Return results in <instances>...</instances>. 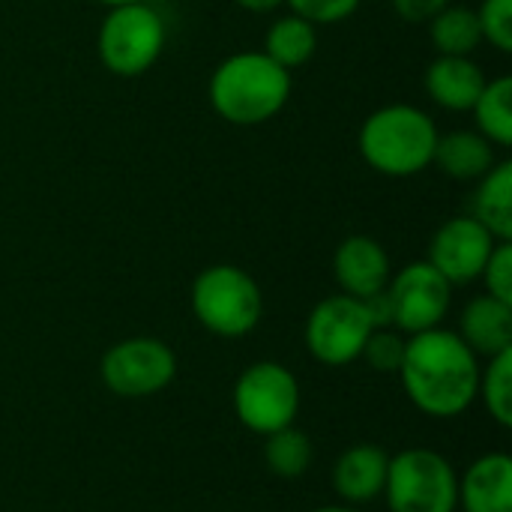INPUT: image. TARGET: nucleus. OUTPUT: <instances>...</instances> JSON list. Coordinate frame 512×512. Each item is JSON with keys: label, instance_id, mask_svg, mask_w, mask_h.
<instances>
[{"label": "nucleus", "instance_id": "nucleus-1", "mask_svg": "<svg viewBox=\"0 0 512 512\" xmlns=\"http://www.w3.org/2000/svg\"><path fill=\"white\" fill-rule=\"evenodd\" d=\"M396 375L420 414L450 420L477 402L480 357L456 330L432 327L405 339V357Z\"/></svg>", "mask_w": 512, "mask_h": 512}, {"label": "nucleus", "instance_id": "nucleus-2", "mask_svg": "<svg viewBox=\"0 0 512 512\" xmlns=\"http://www.w3.org/2000/svg\"><path fill=\"white\" fill-rule=\"evenodd\" d=\"M291 99V72L264 51L225 57L210 75V105L231 126H261Z\"/></svg>", "mask_w": 512, "mask_h": 512}, {"label": "nucleus", "instance_id": "nucleus-3", "mask_svg": "<svg viewBox=\"0 0 512 512\" xmlns=\"http://www.w3.org/2000/svg\"><path fill=\"white\" fill-rule=\"evenodd\" d=\"M438 144L435 120L417 105H384L372 111L357 135L363 162L384 177H414L432 165Z\"/></svg>", "mask_w": 512, "mask_h": 512}, {"label": "nucleus", "instance_id": "nucleus-4", "mask_svg": "<svg viewBox=\"0 0 512 512\" xmlns=\"http://www.w3.org/2000/svg\"><path fill=\"white\" fill-rule=\"evenodd\" d=\"M195 321L222 339L249 336L264 312L258 282L237 264H213L201 270L189 291Z\"/></svg>", "mask_w": 512, "mask_h": 512}, {"label": "nucleus", "instance_id": "nucleus-5", "mask_svg": "<svg viewBox=\"0 0 512 512\" xmlns=\"http://www.w3.org/2000/svg\"><path fill=\"white\" fill-rule=\"evenodd\" d=\"M390 512H456L459 474L453 462L429 447L390 456L384 495Z\"/></svg>", "mask_w": 512, "mask_h": 512}, {"label": "nucleus", "instance_id": "nucleus-6", "mask_svg": "<svg viewBox=\"0 0 512 512\" xmlns=\"http://www.w3.org/2000/svg\"><path fill=\"white\" fill-rule=\"evenodd\" d=\"M165 39V18L150 3H126L111 6L102 18L96 51L108 72L120 78H138L162 57Z\"/></svg>", "mask_w": 512, "mask_h": 512}, {"label": "nucleus", "instance_id": "nucleus-7", "mask_svg": "<svg viewBox=\"0 0 512 512\" xmlns=\"http://www.w3.org/2000/svg\"><path fill=\"white\" fill-rule=\"evenodd\" d=\"M234 414L243 429L261 438L294 426L300 414V384L294 372L273 360L246 366L234 381Z\"/></svg>", "mask_w": 512, "mask_h": 512}, {"label": "nucleus", "instance_id": "nucleus-8", "mask_svg": "<svg viewBox=\"0 0 512 512\" xmlns=\"http://www.w3.org/2000/svg\"><path fill=\"white\" fill-rule=\"evenodd\" d=\"M369 333H372V321L366 315L363 300L339 291L312 306L303 339H306V351L312 354V360H318L321 366L339 369V366H351L360 360Z\"/></svg>", "mask_w": 512, "mask_h": 512}, {"label": "nucleus", "instance_id": "nucleus-9", "mask_svg": "<svg viewBox=\"0 0 512 512\" xmlns=\"http://www.w3.org/2000/svg\"><path fill=\"white\" fill-rule=\"evenodd\" d=\"M102 384L120 399H147L162 393L177 375L174 351L153 336H132L111 345L99 363Z\"/></svg>", "mask_w": 512, "mask_h": 512}, {"label": "nucleus", "instance_id": "nucleus-10", "mask_svg": "<svg viewBox=\"0 0 512 512\" xmlns=\"http://www.w3.org/2000/svg\"><path fill=\"white\" fill-rule=\"evenodd\" d=\"M387 297L393 306V327L414 336L441 327L453 303V285L429 261H411L390 276Z\"/></svg>", "mask_w": 512, "mask_h": 512}, {"label": "nucleus", "instance_id": "nucleus-11", "mask_svg": "<svg viewBox=\"0 0 512 512\" xmlns=\"http://www.w3.org/2000/svg\"><path fill=\"white\" fill-rule=\"evenodd\" d=\"M501 240L480 225L471 213L468 216H453L447 219L429 243V264L456 288V285H471L483 276V267L492 255V249Z\"/></svg>", "mask_w": 512, "mask_h": 512}, {"label": "nucleus", "instance_id": "nucleus-12", "mask_svg": "<svg viewBox=\"0 0 512 512\" xmlns=\"http://www.w3.org/2000/svg\"><path fill=\"white\" fill-rule=\"evenodd\" d=\"M333 276H336V285L342 288V294L366 300L387 288V282L393 276L390 255L369 234L345 237L333 255Z\"/></svg>", "mask_w": 512, "mask_h": 512}, {"label": "nucleus", "instance_id": "nucleus-13", "mask_svg": "<svg viewBox=\"0 0 512 512\" xmlns=\"http://www.w3.org/2000/svg\"><path fill=\"white\" fill-rule=\"evenodd\" d=\"M390 456L378 444H354L333 462V492L345 504H372L384 495Z\"/></svg>", "mask_w": 512, "mask_h": 512}, {"label": "nucleus", "instance_id": "nucleus-14", "mask_svg": "<svg viewBox=\"0 0 512 512\" xmlns=\"http://www.w3.org/2000/svg\"><path fill=\"white\" fill-rule=\"evenodd\" d=\"M459 507L465 512H512V459L486 453L459 477Z\"/></svg>", "mask_w": 512, "mask_h": 512}, {"label": "nucleus", "instance_id": "nucleus-15", "mask_svg": "<svg viewBox=\"0 0 512 512\" xmlns=\"http://www.w3.org/2000/svg\"><path fill=\"white\" fill-rule=\"evenodd\" d=\"M459 339L477 357H495L512 348V303H504L492 294H480L468 300L459 315Z\"/></svg>", "mask_w": 512, "mask_h": 512}, {"label": "nucleus", "instance_id": "nucleus-16", "mask_svg": "<svg viewBox=\"0 0 512 512\" xmlns=\"http://www.w3.org/2000/svg\"><path fill=\"white\" fill-rule=\"evenodd\" d=\"M486 75L480 63L471 57H447L438 54L426 69V93L435 105L447 111H471L486 87Z\"/></svg>", "mask_w": 512, "mask_h": 512}, {"label": "nucleus", "instance_id": "nucleus-17", "mask_svg": "<svg viewBox=\"0 0 512 512\" xmlns=\"http://www.w3.org/2000/svg\"><path fill=\"white\" fill-rule=\"evenodd\" d=\"M495 144L489 138H483L480 132H450V135H438L435 144V156L432 165H438L447 177L453 180H480L492 165H495Z\"/></svg>", "mask_w": 512, "mask_h": 512}, {"label": "nucleus", "instance_id": "nucleus-18", "mask_svg": "<svg viewBox=\"0 0 512 512\" xmlns=\"http://www.w3.org/2000/svg\"><path fill=\"white\" fill-rule=\"evenodd\" d=\"M471 216L498 240H512V162H495L471 198Z\"/></svg>", "mask_w": 512, "mask_h": 512}, {"label": "nucleus", "instance_id": "nucleus-19", "mask_svg": "<svg viewBox=\"0 0 512 512\" xmlns=\"http://www.w3.org/2000/svg\"><path fill=\"white\" fill-rule=\"evenodd\" d=\"M318 51V27L300 15H282L270 24L264 36V54L273 57L288 72L309 63Z\"/></svg>", "mask_w": 512, "mask_h": 512}, {"label": "nucleus", "instance_id": "nucleus-20", "mask_svg": "<svg viewBox=\"0 0 512 512\" xmlns=\"http://www.w3.org/2000/svg\"><path fill=\"white\" fill-rule=\"evenodd\" d=\"M429 39L438 54L447 57H471L480 42L483 30L477 21V9L468 6H444L432 21H429Z\"/></svg>", "mask_w": 512, "mask_h": 512}, {"label": "nucleus", "instance_id": "nucleus-21", "mask_svg": "<svg viewBox=\"0 0 512 512\" xmlns=\"http://www.w3.org/2000/svg\"><path fill=\"white\" fill-rule=\"evenodd\" d=\"M477 132L498 147H512V78L501 75L486 81L480 99L474 102Z\"/></svg>", "mask_w": 512, "mask_h": 512}, {"label": "nucleus", "instance_id": "nucleus-22", "mask_svg": "<svg viewBox=\"0 0 512 512\" xmlns=\"http://www.w3.org/2000/svg\"><path fill=\"white\" fill-rule=\"evenodd\" d=\"M312 459H315L312 441L297 426H285L264 438V462L282 480L303 477L312 468Z\"/></svg>", "mask_w": 512, "mask_h": 512}, {"label": "nucleus", "instance_id": "nucleus-23", "mask_svg": "<svg viewBox=\"0 0 512 512\" xmlns=\"http://www.w3.org/2000/svg\"><path fill=\"white\" fill-rule=\"evenodd\" d=\"M477 399L486 405L489 417L501 426H512V348L489 357L486 369H480Z\"/></svg>", "mask_w": 512, "mask_h": 512}, {"label": "nucleus", "instance_id": "nucleus-24", "mask_svg": "<svg viewBox=\"0 0 512 512\" xmlns=\"http://www.w3.org/2000/svg\"><path fill=\"white\" fill-rule=\"evenodd\" d=\"M402 357H405V339H402L393 327L372 330L369 339H366V345H363V354H360V360H366V363H369L375 372H381V375L399 372Z\"/></svg>", "mask_w": 512, "mask_h": 512}, {"label": "nucleus", "instance_id": "nucleus-25", "mask_svg": "<svg viewBox=\"0 0 512 512\" xmlns=\"http://www.w3.org/2000/svg\"><path fill=\"white\" fill-rule=\"evenodd\" d=\"M483 42H492L498 51H512V0H483L477 9Z\"/></svg>", "mask_w": 512, "mask_h": 512}, {"label": "nucleus", "instance_id": "nucleus-26", "mask_svg": "<svg viewBox=\"0 0 512 512\" xmlns=\"http://www.w3.org/2000/svg\"><path fill=\"white\" fill-rule=\"evenodd\" d=\"M480 279L486 282V294H492V297H498V300H504V303H512L510 240H501V243L492 249V255H489V261H486V267H483V276H480Z\"/></svg>", "mask_w": 512, "mask_h": 512}, {"label": "nucleus", "instance_id": "nucleus-27", "mask_svg": "<svg viewBox=\"0 0 512 512\" xmlns=\"http://www.w3.org/2000/svg\"><path fill=\"white\" fill-rule=\"evenodd\" d=\"M285 3L291 6L294 15H300L318 27V24H339V21L351 18L363 0H285Z\"/></svg>", "mask_w": 512, "mask_h": 512}, {"label": "nucleus", "instance_id": "nucleus-28", "mask_svg": "<svg viewBox=\"0 0 512 512\" xmlns=\"http://www.w3.org/2000/svg\"><path fill=\"white\" fill-rule=\"evenodd\" d=\"M450 0H393V9L408 24H429Z\"/></svg>", "mask_w": 512, "mask_h": 512}, {"label": "nucleus", "instance_id": "nucleus-29", "mask_svg": "<svg viewBox=\"0 0 512 512\" xmlns=\"http://www.w3.org/2000/svg\"><path fill=\"white\" fill-rule=\"evenodd\" d=\"M363 306H366V315H369V321H372V330L393 327V306H390L387 288L378 291V294H372V297H366Z\"/></svg>", "mask_w": 512, "mask_h": 512}, {"label": "nucleus", "instance_id": "nucleus-30", "mask_svg": "<svg viewBox=\"0 0 512 512\" xmlns=\"http://www.w3.org/2000/svg\"><path fill=\"white\" fill-rule=\"evenodd\" d=\"M240 9H246V12H273V9H279L285 0H234Z\"/></svg>", "mask_w": 512, "mask_h": 512}, {"label": "nucleus", "instance_id": "nucleus-31", "mask_svg": "<svg viewBox=\"0 0 512 512\" xmlns=\"http://www.w3.org/2000/svg\"><path fill=\"white\" fill-rule=\"evenodd\" d=\"M312 512H357V510H351L348 504H333V507H318V510H312Z\"/></svg>", "mask_w": 512, "mask_h": 512}, {"label": "nucleus", "instance_id": "nucleus-32", "mask_svg": "<svg viewBox=\"0 0 512 512\" xmlns=\"http://www.w3.org/2000/svg\"><path fill=\"white\" fill-rule=\"evenodd\" d=\"M96 3H102V6H126V3H147V0H96Z\"/></svg>", "mask_w": 512, "mask_h": 512}]
</instances>
